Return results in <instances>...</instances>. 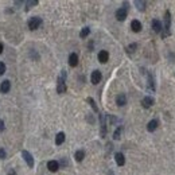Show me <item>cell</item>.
<instances>
[{
    "instance_id": "obj_15",
    "label": "cell",
    "mask_w": 175,
    "mask_h": 175,
    "mask_svg": "<svg viewBox=\"0 0 175 175\" xmlns=\"http://www.w3.org/2000/svg\"><path fill=\"white\" fill-rule=\"evenodd\" d=\"M116 104L119 105V107H123V105L127 104V96H125L124 93H120L119 96L116 97Z\"/></svg>"
},
{
    "instance_id": "obj_31",
    "label": "cell",
    "mask_w": 175,
    "mask_h": 175,
    "mask_svg": "<svg viewBox=\"0 0 175 175\" xmlns=\"http://www.w3.org/2000/svg\"><path fill=\"white\" fill-rule=\"evenodd\" d=\"M8 175H16L15 170H10V173H8Z\"/></svg>"
},
{
    "instance_id": "obj_8",
    "label": "cell",
    "mask_w": 175,
    "mask_h": 175,
    "mask_svg": "<svg viewBox=\"0 0 175 175\" xmlns=\"http://www.w3.org/2000/svg\"><path fill=\"white\" fill-rule=\"evenodd\" d=\"M147 88L150 89L151 92H155V78H154V74L152 73H148V78H147Z\"/></svg>"
},
{
    "instance_id": "obj_16",
    "label": "cell",
    "mask_w": 175,
    "mask_h": 175,
    "mask_svg": "<svg viewBox=\"0 0 175 175\" xmlns=\"http://www.w3.org/2000/svg\"><path fill=\"white\" fill-rule=\"evenodd\" d=\"M131 28L133 33H140L142 31V23L139 20H132L131 22Z\"/></svg>"
},
{
    "instance_id": "obj_22",
    "label": "cell",
    "mask_w": 175,
    "mask_h": 175,
    "mask_svg": "<svg viewBox=\"0 0 175 175\" xmlns=\"http://www.w3.org/2000/svg\"><path fill=\"white\" fill-rule=\"evenodd\" d=\"M34 5H38V0H28V2H26V11H28Z\"/></svg>"
},
{
    "instance_id": "obj_27",
    "label": "cell",
    "mask_w": 175,
    "mask_h": 175,
    "mask_svg": "<svg viewBox=\"0 0 175 175\" xmlns=\"http://www.w3.org/2000/svg\"><path fill=\"white\" fill-rule=\"evenodd\" d=\"M4 73H5V65L4 62H0V76H3Z\"/></svg>"
},
{
    "instance_id": "obj_5",
    "label": "cell",
    "mask_w": 175,
    "mask_h": 175,
    "mask_svg": "<svg viewBox=\"0 0 175 175\" xmlns=\"http://www.w3.org/2000/svg\"><path fill=\"white\" fill-rule=\"evenodd\" d=\"M22 156H23V159H24V162L27 163L28 167L33 168V167H34V158H33V155L28 152V151L23 150V151H22Z\"/></svg>"
},
{
    "instance_id": "obj_18",
    "label": "cell",
    "mask_w": 175,
    "mask_h": 175,
    "mask_svg": "<svg viewBox=\"0 0 175 175\" xmlns=\"http://www.w3.org/2000/svg\"><path fill=\"white\" fill-rule=\"evenodd\" d=\"M158 125H159V121H158V120H151V121L147 124V131L148 132H154L158 128Z\"/></svg>"
},
{
    "instance_id": "obj_30",
    "label": "cell",
    "mask_w": 175,
    "mask_h": 175,
    "mask_svg": "<svg viewBox=\"0 0 175 175\" xmlns=\"http://www.w3.org/2000/svg\"><path fill=\"white\" fill-rule=\"evenodd\" d=\"M3 50H4V46H3V43H2V42H0V54L3 53Z\"/></svg>"
},
{
    "instance_id": "obj_29",
    "label": "cell",
    "mask_w": 175,
    "mask_h": 175,
    "mask_svg": "<svg viewBox=\"0 0 175 175\" xmlns=\"http://www.w3.org/2000/svg\"><path fill=\"white\" fill-rule=\"evenodd\" d=\"M4 131V121L3 120H0V132Z\"/></svg>"
},
{
    "instance_id": "obj_10",
    "label": "cell",
    "mask_w": 175,
    "mask_h": 175,
    "mask_svg": "<svg viewBox=\"0 0 175 175\" xmlns=\"http://www.w3.org/2000/svg\"><path fill=\"white\" fill-rule=\"evenodd\" d=\"M47 168H48V171H51V173H55V171H58V168H59V163L57 162V160H50V162H47Z\"/></svg>"
},
{
    "instance_id": "obj_6",
    "label": "cell",
    "mask_w": 175,
    "mask_h": 175,
    "mask_svg": "<svg viewBox=\"0 0 175 175\" xmlns=\"http://www.w3.org/2000/svg\"><path fill=\"white\" fill-rule=\"evenodd\" d=\"M101 78H102V74H101V71H100V70H94L93 73H92V76H90V81H92V84H93V85L100 84V82H101Z\"/></svg>"
},
{
    "instance_id": "obj_2",
    "label": "cell",
    "mask_w": 175,
    "mask_h": 175,
    "mask_svg": "<svg viewBox=\"0 0 175 175\" xmlns=\"http://www.w3.org/2000/svg\"><path fill=\"white\" fill-rule=\"evenodd\" d=\"M65 80H66V71L62 70L61 77H58V82H57V92H58L59 94H64L66 92V89H67V88H66Z\"/></svg>"
},
{
    "instance_id": "obj_4",
    "label": "cell",
    "mask_w": 175,
    "mask_h": 175,
    "mask_svg": "<svg viewBox=\"0 0 175 175\" xmlns=\"http://www.w3.org/2000/svg\"><path fill=\"white\" fill-rule=\"evenodd\" d=\"M100 123H101L100 135H101V137H105V135H107V114H105V113L100 114Z\"/></svg>"
},
{
    "instance_id": "obj_25",
    "label": "cell",
    "mask_w": 175,
    "mask_h": 175,
    "mask_svg": "<svg viewBox=\"0 0 175 175\" xmlns=\"http://www.w3.org/2000/svg\"><path fill=\"white\" fill-rule=\"evenodd\" d=\"M121 132H123V128H121V127H119L116 131H114V133H113V139H114V140H119L120 137H121Z\"/></svg>"
},
{
    "instance_id": "obj_11",
    "label": "cell",
    "mask_w": 175,
    "mask_h": 175,
    "mask_svg": "<svg viewBox=\"0 0 175 175\" xmlns=\"http://www.w3.org/2000/svg\"><path fill=\"white\" fill-rule=\"evenodd\" d=\"M69 65H70L71 67H76V66L78 65V55H77L76 53H71L70 55H69Z\"/></svg>"
},
{
    "instance_id": "obj_20",
    "label": "cell",
    "mask_w": 175,
    "mask_h": 175,
    "mask_svg": "<svg viewBox=\"0 0 175 175\" xmlns=\"http://www.w3.org/2000/svg\"><path fill=\"white\" fill-rule=\"evenodd\" d=\"M135 5H136V8L139 11H144L145 10V5H147V3L142 2V0H136V2H135Z\"/></svg>"
},
{
    "instance_id": "obj_23",
    "label": "cell",
    "mask_w": 175,
    "mask_h": 175,
    "mask_svg": "<svg viewBox=\"0 0 175 175\" xmlns=\"http://www.w3.org/2000/svg\"><path fill=\"white\" fill-rule=\"evenodd\" d=\"M89 34H90V28H89V27H84L81 30V33H80V36H81V38H86Z\"/></svg>"
},
{
    "instance_id": "obj_3",
    "label": "cell",
    "mask_w": 175,
    "mask_h": 175,
    "mask_svg": "<svg viewBox=\"0 0 175 175\" xmlns=\"http://www.w3.org/2000/svg\"><path fill=\"white\" fill-rule=\"evenodd\" d=\"M42 24V19L38 18V16H33V18L28 20V28L30 30H36V28H39V26Z\"/></svg>"
},
{
    "instance_id": "obj_17",
    "label": "cell",
    "mask_w": 175,
    "mask_h": 175,
    "mask_svg": "<svg viewBox=\"0 0 175 175\" xmlns=\"http://www.w3.org/2000/svg\"><path fill=\"white\" fill-rule=\"evenodd\" d=\"M114 159H116L117 166H124L125 164V156L121 152H117L116 155H114Z\"/></svg>"
},
{
    "instance_id": "obj_19",
    "label": "cell",
    "mask_w": 175,
    "mask_h": 175,
    "mask_svg": "<svg viewBox=\"0 0 175 175\" xmlns=\"http://www.w3.org/2000/svg\"><path fill=\"white\" fill-rule=\"evenodd\" d=\"M65 139H66L65 133H64V132H59V133L55 136V144H57V145H61L62 143L65 142Z\"/></svg>"
},
{
    "instance_id": "obj_13",
    "label": "cell",
    "mask_w": 175,
    "mask_h": 175,
    "mask_svg": "<svg viewBox=\"0 0 175 175\" xmlns=\"http://www.w3.org/2000/svg\"><path fill=\"white\" fill-rule=\"evenodd\" d=\"M152 30H154V33H156V34L162 33L163 26H162V23L158 20V19H154V20H152Z\"/></svg>"
},
{
    "instance_id": "obj_7",
    "label": "cell",
    "mask_w": 175,
    "mask_h": 175,
    "mask_svg": "<svg viewBox=\"0 0 175 175\" xmlns=\"http://www.w3.org/2000/svg\"><path fill=\"white\" fill-rule=\"evenodd\" d=\"M127 14H128V10H125V8H119V10L116 11V18H117V20H120V22L125 20V18H127Z\"/></svg>"
},
{
    "instance_id": "obj_24",
    "label": "cell",
    "mask_w": 175,
    "mask_h": 175,
    "mask_svg": "<svg viewBox=\"0 0 175 175\" xmlns=\"http://www.w3.org/2000/svg\"><path fill=\"white\" fill-rule=\"evenodd\" d=\"M86 101L89 102V104H90V107L93 108V111H94V112H98V108H97V105H96V101H94V100L92 98V97H88Z\"/></svg>"
},
{
    "instance_id": "obj_14",
    "label": "cell",
    "mask_w": 175,
    "mask_h": 175,
    "mask_svg": "<svg viewBox=\"0 0 175 175\" xmlns=\"http://www.w3.org/2000/svg\"><path fill=\"white\" fill-rule=\"evenodd\" d=\"M154 98L152 97H144V98L142 100V105H143V108H151L154 105Z\"/></svg>"
},
{
    "instance_id": "obj_12",
    "label": "cell",
    "mask_w": 175,
    "mask_h": 175,
    "mask_svg": "<svg viewBox=\"0 0 175 175\" xmlns=\"http://www.w3.org/2000/svg\"><path fill=\"white\" fill-rule=\"evenodd\" d=\"M108 59H109V53L105 50H101L98 53V61L101 62V64H105V62H108Z\"/></svg>"
},
{
    "instance_id": "obj_21",
    "label": "cell",
    "mask_w": 175,
    "mask_h": 175,
    "mask_svg": "<svg viewBox=\"0 0 175 175\" xmlns=\"http://www.w3.org/2000/svg\"><path fill=\"white\" fill-rule=\"evenodd\" d=\"M74 158H76L77 162H82V160H84V158H85V152L82 150H78L76 152V155H74Z\"/></svg>"
},
{
    "instance_id": "obj_28",
    "label": "cell",
    "mask_w": 175,
    "mask_h": 175,
    "mask_svg": "<svg viewBox=\"0 0 175 175\" xmlns=\"http://www.w3.org/2000/svg\"><path fill=\"white\" fill-rule=\"evenodd\" d=\"M5 156H7V154H5L4 148H0V159H5Z\"/></svg>"
},
{
    "instance_id": "obj_9",
    "label": "cell",
    "mask_w": 175,
    "mask_h": 175,
    "mask_svg": "<svg viewBox=\"0 0 175 175\" xmlns=\"http://www.w3.org/2000/svg\"><path fill=\"white\" fill-rule=\"evenodd\" d=\"M10 89H11V82L8 81V80H5V81H3L2 84H0V92H2L3 94L8 93Z\"/></svg>"
},
{
    "instance_id": "obj_26",
    "label": "cell",
    "mask_w": 175,
    "mask_h": 175,
    "mask_svg": "<svg viewBox=\"0 0 175 175\" xmlns=\"http://www.w3.org/2000/svg\"><path fill=\"white\" fill-rule=\"evenodd\" d=\"M136 48H137V43H132V45H130V46L127 47V51H128L130 54H132L135 50H136Z\"/></svg>"
},
{
    "instance_id": "obj_1",
    "label": "cell",
    "mask_w": 175,
    "mask_h": 175,
    "mask_svg": "<svg viewBox=\"0 0 175 175\" xmlns=\"http://www.w3.org/2000/svg\"><path fill=\"white\" fill-rule=\"evenodd\" d=\"M170 27H171V14L167 10L164 12V26H163V30H162V38H167L171 34Z\"/></svg>"
}]
</instances>
